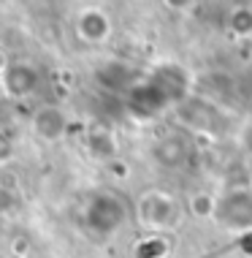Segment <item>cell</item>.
Wrapping results in <instances>:
<instances>
[{
    "label": "cell",
    "mask_w": 252,
    "mask_h": 258,
    "mask_svg": "<svg viewBox=\"0 0 252 258\" xmlns=\"http://www.w3.org/2000/svg\"><path fill=\"white\" fill-rule=\"evenodd\" d=\"M76 30L84 41L90 44H101V41L109 38V30H111V22L103 11L98 9H87L79 14V22H76Z\"/></svg>",
    "instance_id": "cell-5"
},
{
    "label": "cell",
    "mask_w": 252,
    "mask_h": 258,
    "mask_svg": "<svg viewBox=\"0 0 252 258\" xmlns=\"http://www.w3.org/2000/svg\"><path fill=\"white\" fill-rule=\"evenodd\" d=\"M6 68H9V57H6L3 52H0V76L6 74Z\"/></svg>",
    "instance_id": "cell-12"
},
{
    "label": "cell",
    "mask_w": 252,
    "mask_h": 258,
    "mask_svg": "<svg viewBox=\"0 0 252 258\" xmlns=\"http://www.w3.org/2000/svg\"><path fill=\"white\" fill-rule=\"evenodd\" d=\"M87 147L95 152V155H111L114 152V136L103 128H93L87 134Z\"/></svg>",
    "instance_id": "cell-8"
},
{
    "label": "cell",
    "mask_w": 252,
    "mask_h": 258,
    "mask_svg": "<svg viewBox=\"0 0 252 258\" xmlns=\"http://www.w3.org/2000/svg\"><path fill=\"white\" fill-rule=\"evenodd\" d=\"M33 131H36V136H41L44 142H60L68 131V120L57 106L49 103V106H41L36 114H33Z\"/></svg>",
    "instance_id": "cell-4"
},
{
    "label": "cell",
    "mask_w": 252,
    "mask_h": 258,
    "mask_svg": "<svg viewBox=\"0 0 252 258\" xmlns=\"http://www.w3.org/2000/svg\"><path fill=\"white\" fill-rule=\"evenodd\" d=\"M230 27H233L239 36L249 33V30H252V14H249V11H236L233 17H230Z\"/></svg>",
    "instance_id": "cell-9"
},
{
    "label": "cell",
    "mask_w": 252,
    "mask_h": 258,
    "mask_svg": "<svg viewBox=\"0 0 252 258\" xmlns=\"http://www.w3.org/2000/svg\"><path fill=\"white\" fill-rule=\"evenodd\" d=\"M163 250H165L163 242H146V245L138 247V258H157Z\"/></svg>",
    "instance_id": "cell-10"
},
{
    "label": "cell",
    "mask_w": 252,
    "mask_h": 258,
    "mask_svg": "<svg viewBox=\"0 0 252 258\" xmlns=\"http://www.w3.org/2000/svg\"><path fill=\"white\" fill-rule=\"evenodd\" d=\"M220 220L230 228H249L252 226V193L249 190H236L222 199L217 207Z\"/></svg>",
    "instance_id": "cell-2"
},
{
    "label": "cell",
    "mask_w": 252,
    "mask_h": 258,
    "mask_svg": "<svg viewBox=\"0 0 252 258\" xmlns=\"http://www.w3.org/2000/svg\"><path fill=\"white\" fill-rule=\"evenodd\" d=\"M11 150H14V144H11V136L0 131V163L11 158Z\"/></svg>",
    "instance_id": "cell-11"
},
{
    "label": "cell",
    "mask_w": 252,
    "mask_h": 258,
    "mask_svg": "<svg viewBox=\"0 0 252 258\" xmlns=\"http://www.w3.org/2000/svg\"><path fill=\"white\" fill-rule=\"evenodd\" d=\"M0 79H3V87L11 98H25V95H30L36 90L38 71L30 62H9V68H6V74Z\"/></svg>",
    "instance_id": "cell-3"
},
{
    "label": "cell",
    "mask_w": 252,
    "mask_h": 258,
    "mask_svg": "<svg viewBox=\"0 0 252 258\" xmlns=\"http://www.w3.org/2000/svg\"><path fill=\"white\" fill-rule=\"evenodd\" d=\"M155 155H157V160L163 166H179L182 160L187 158V144L182 142V139H177V136H171V139H163V142L155 147Z\"/></svg>",
    "instance_id": "cell-7"
},
{
    "label": "cell",
    "mask_w": 252,
    "mask_h": 258,
    "mask_svg": "<svg viewBox=\"0 0 252 258\" xmlns=\"http://www.w3.org/2000/svg\"><path fill=\"white\" fill-rule=\"evenodd\" d=\"M125 220V209L114 196H95L87 207V226L98 234H109Z\"/></svg>",
    "instance_id": "cell-1"
},
{
    "label": "cell",
    "mask_w": 252,
    "mask_h": 258,
    "mask_svg": "<svg viewBox=\"0 0 252 258\" xmlns=\"http://www.w3.org/2000/svg\"><path fill=\"white\" fill-rule=\"evenodd\" d=\"M171 218H174V201L168 199L165 193H146L141 199V220L144 223L160 228Z\"/></svg>",
    "instance_id": "cell-6"
}]
</instances>
